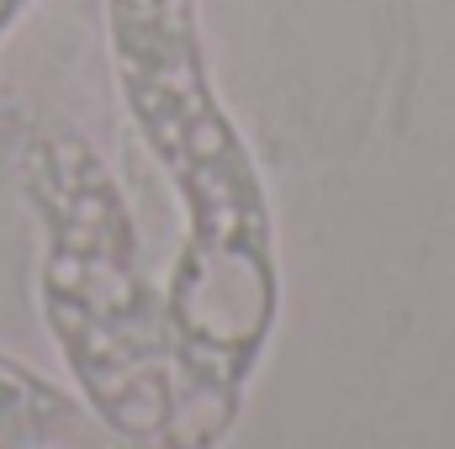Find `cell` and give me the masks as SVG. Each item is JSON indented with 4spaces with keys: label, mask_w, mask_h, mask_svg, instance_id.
I'll use <instances>...</instances> for the list:
<instances>
[{
    "label": "cell",
    "mask_w": 455,
    "mask_h": 449,
    "mask_svg": "<svg viewBox=\"0 0 455 449\" xmlns=\"http://www.w3.org/2000/svg\"><path fill=\"white\" fill-rule=\"evenodd\" d=\"M116 32L127 48L143 122L159 138V148L180 164V180L196 196V212H202L196 248L202 254L212 248V264H228L238 291L259 312H270L259 191L202 85L186 0H116Z\"/></svg>",
    "instance_id": "1"
},
{
    "label": "cell",
    "mask_w": 455,
    "mask_h": 449,
    "mask_svg": "<svg viewBox=\"0 0 455 449\" xmlns=\"http://www.w3.org/2000/svg\"><path fill=\"white\" fill-rule=\"evenodd\" d=\"M16 11V0H0V27H5V16Z\"/></svg>",
    "instance_id": "2"
}]
</instances>
